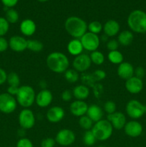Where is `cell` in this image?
<instances>
[{
  "label": "cell",
  "instance_id": "6da1fadb",
  "mask_svg": "<svg viewBox=\"0 0 146 147\" xmlns=\"http://www.w3.org/2000/svg\"><path fill=\"white\" fill-rule=\"evenodd\" d=\"M46 63L48 68L56 73H64L70 65L68 57L60 52H53L49 54Z\"/></svg>",
  "mask_w": 146,
  "mask_h": 147
},
{
  "label": "cell",
  "instance_id": "7a4b0ae2",
  "mask_svg": "<svg viewBox=\"0 0 146 147\" xmlns=\"http://www.w3.org/2000/svg\"><path fill=\"white\" fill-rule=\"evenodd\" d=\"M64 28L67 32L74 39H80L87 31V24L79 17L72 16L64 22Z\"/></svg>",
  "mask_w": 146,
  "mask_h": 147
},
{
  "label": "cell",
  "instance_id": "3957f363",
  "mask_svg": "<svg viewBox=\"0 0 146 147\" xmlns=\"http://www.w3.org/2000/svg\"><path fill=\"white\" fill-rule=\"evenodd\" d=\"M127 25L133 32L139 34L146 32V12L140 9L133 10L127 20Z\"/></svg>",
  "mask_w": 146,
  "mask_h": 147
},
{
  "label": "cell",
  "instance_id": "277c9868",
  "mask_svg": "<svg viewBox=\"0 0 146 147\" xmlns=\"http://www.w3.org/2000/svg\"><path fill=\"white\" fill-rule=\"evenodd\" d=\"M36 94L31 86L24 85L19 87L18 92L16 95L17 103L24 109H28L35 102Z\"/></svg>",
  "mask_w": 146,
  "mask_h": 147
},
{
  "label": "cell",
  "instance_id": "5b68a950",
  "mask_svg": "<svg viewBox=\"0 0 146 147\" xmlns=\"http://www.w3.org/2000/svg\"><path fill=\"white\" fill-rule=\"evenodd\" d=\"M91 130L94 134L96 139L101 142H104L110 139L113 133V127L107 119H102L96 122L93 125Z\"/></svg>",
  "mask_w": 146,
  "mask_h": 147
},
{
  "label": "cell",
  "instance_id": "8992f818",
  "mask_svg": "<svg viewBox=\"0 0 146 147\" xmlns=\"http://www.w3.org/2000/svg\"><path fill=\"white\" fill-rule=\"evenodd\" d=\"M126 113L133 119H138L145 114V106L135 99H132L127 102L125 108Z\"/></svg>",
  "mask_w": 146,
  "mask_h": 147
},
{
  "label": "cell",
  "instance_id": "52a82bcc",
  "mask_svg": "<svg viewBox=\"0 0 146 147\" xmlns=\"http://www.w3.org/2000/svg\"><path fill=\"white\" fill-rule=\"evenodd\" d=\"M17 102L15 98L8 93L0 94V111L6 114L13 113L16 110Z\"/></svg>",
  "mask_w": 146,
  "mask_h": 147
},
{
  "label": "cell",
  "instance_id": "ba28073f",
  "mask_svg": "<svg viewBox=\"0 0 146 147\" xmlns=\"http://www.w3.org/2000/svg\"><path fill=\"white\" fill-rule=\"evenodd\" d=\"M80 40L84 50L91 53L97 50V48L100 46V40L99 36L90 32H87Z\"/></svg>",
  "mask_w": 146,
  "mask_h": 147
},
{
  "label": "cell",
  "instance_id": "9c48e42d",
  "mask_svg": "<svg viewBox=\"0 0 146 147\" xmlns=\"http://www.w3.org/2000/svg\"><path fill=\"white\" fill-rule=\"evenodd\" d=\"M18 120L20 127L27 130L34 127L36 118L32 111L29 109H24L20 111Z\"/></svg>",
  "mask_w": 146,
  "mask_h": 147
},
{
  "label": "cell",
  "instance_id": "30bf717a",
  "mask_svg": "<svg viewBox=\"0 0 146 147\" xmlns=\"http://www.w3.org/2000/svg\"><path fill=\"white\" fill-rule=\"evenodd\" d=\"M75 134L72 130L63 129L59 131L55 136L56 143L62 146H68L72 144L75 141Z\"/></svg>",
  "mask_w": 146,
  "mask_h": 147
},
{
  "label": "cell",
  "instance_id": "8fae6325",
  "mask_svg": "<svg viewBox=\"0 0 146 147\" xmlns=\"http://www.w3.org/2000/svg\"><path fill=\"white\" fill-rule=\"evenodd\" d=\"M92 65L90 55L84 53L74 57L72 63L73 68L78 73H85Z\"/></svg>",
  "mask_w": 146,
  "mask_h": 147
},
{
  "label": "cell",
  "instance_id": "7c38bea8",
  "mask_svg": "<svg viewBox=\"0 0 146 147\" xmlns=\"http://www.w3.org/2000/svg\"><path fill=\"white\" fill-rule=\"evenodd\" d=\"M107 120L111 123L113 129H115L117 130L123 129L127 123L126 117L124 113L118 111H115L111 114H107Z\"/></svg>",
  "mask_w": 146,
  "mask_h": 147
},
{
  "label": "cell",
  "instance_id": "4fadbf2b",
  "mask_svg": "<svg viewBox=\"0 0 146 147\" xmlns=\"http://www.w3.org/2000/svg\"><path fill=\"white\" fill-rule=\"evenodd\" d=\"M9 47L16 53H21L27 49V40L21 36H12L9 40Z\"/></svg>",
  "mask_w": 146,
  "mask_h": 147
},
{
  "label": "cell",
  "instance_id": "5bb4252c",
  "mask_svg": "<svg viewBox=\"0 0 146 147\" xmlns=\"http://www.w3.org/2000/svg\"><path fill=\"white\" fill-rule=\"evenodd\" d=\"M124 131L126 135L132 138L140 136L143 133V126L137 121H130L126 123L124 126Z\"/></svg>",
  "mask_w": 146,
  "mask_h": 147
},
{
  "label": "cell",
  "instance_id": "9a60e30c",
  "mask_svg": "<svg viewBox=\"0 0 146 147\" xmlns=\"http://www.w3.org/2000/svg\"><path fill=\"white\" fill-rule=\"evenodd\" d=\"M52 99L53 96L52 92L47 89H43L36 95L35 103L39 107L45 108L51 104Z\"/></svg>",
  "mask_w": 146,
  "mask_h": 147
},
{
  "label": "cell",
  "instance_id": "2e32d148",
  "mask_svg": "<svg viewBox=\"0 0 146 147\" xmlns=\"http://www.w3.org/2000/svg\"><path fill=\"white\" fill-rule=\"evenodd\" d=\"M125 88L131 94H138L143 88V80L133 76L125 80Z\"/></svg>",
  "mask_w": 146,
  "mask_h": 147
},
{
  "label": "cell",
  "instance_id": "e0dca14e",
  "mask_svg": "<svg viewBox=\"0 0 146 147\" xmlns=\"http://www.w3.org/2000/svg\"><path fill=\"white\" fill-rule=\"evenodd\" d=\"M65 112L60 106H53L51 107L47 112L46 117L48 121L51 123H58L61 121L64 117Z\"/></svg>",
  "mask_w": 146,
  "mask_h": 147
},
{
  "label": "cell",
  "instance_id": "ac0fdd59",
  "mask_svg": "<svg viewBox=\"0 0 146 147\" xmlns=\"http://www.w3.org/2000/svg\"><path fill=\"white\" fill-rule=\"evenodd\" d=\"M135 68L132 64L128 62H123L118 65L117 73L119 77L123 80H127L134 76Z\"/></svg>",
  "mask_w": 146,
  "mask_h": 147
},
{
  "label": "cell",
  "instance_id": "d6986e66",
  "mask_svg": "<svg viewBox=\"0 0 146 147\" xmlns=\"http://www.w3.org/2000/svg\"><path fill=\"white\" fill-rule=\"evenodd\" d=\"M88 105L84 100H76L70 106V111L72 114L77 117H81L87 113Z\"/></svg>",
  "mask_w": 146,
  "mask_h": 147
},
{
  "label": "cell",
  "instance_id": "ffe728a7",
  "mask_svg": "<svg viewBox=\"0 0 146 147\" xmlns=\"http://www.w3.org/2000/svg\"><path fill=\"white\" fill-rule=\"evenodd\" d=\"M120 30V26L116 20H110L103 25V32L107 37H114L117 35Z\"/></svg>",
  "mask_w": 146,
  "mask_h": 147
},
{
  "label": "cell",
  "instance_id": "44dd1931",
  "mask_svg": "<svg viewBox=\"0 0 146 147\" xmlns=\"http://www.w3.org/2000/svg\"><path fill=\"white\" fill-rule=\"evenodd\" d=\"M20 32L24 35L27 37H30L35 33L37 30V25L32 20L26 19L21 22L19 25Z\"/></svg>",
  "mask_w": 146,
  "mask_h": 147
},
{
  "label": "cell",
  "instance_id": "7402d4cb",
  "mask_svg": "<svg viewBox=\"0 0 146 147\" xmlns=\"http://www.w3.org/2000/svg\"><path fill=\"white\" fill-rule=\"evenodd\" d=\"M86 115L93 122L96 123V122L102 120V118L103 116V111L100 106H97V105L93 104L88 106Z\"/></svg>",
  "mask_w": 146,
  "mask_h": 147
},
{
  "label": "cell",
  "instance_id": "603a6c76",
  "mask_svg": "<svg viewBox=\"0 0 146 147\" xmlns=\"http://www.w3.org/2000/svg\"><path fill=\"white\" fill-rule=\"evenodd\" d=\"M67 48L69 53L72 55L75 56V57L82 54L83 50H84L81 41L79 39H73V40H70L67 44Z\"/></svg>",
  "mask_w": 146,
  "mask_h": 147
},
{
  "label": "cell",
  "instance_id": "cb8c5ba5",
  "mask_svg": "<svg viewBox=\"0 0 146 147\" xmlns=\"http://www.w3.org/2000/svg\"><path fill=\"white\" fill-rule=\"evenodd\" d=\"M72 94L76 100H84L90 96V89H89V87L83 84L79 85L74 88L72 90Z\"/></svg>",
  "mask_w": 146,
  "mask_h": 147
},
{
  "label": "cell",
  "instance_id": "d4e9b609",
  "mask_svg": "<svg viewBox=\"0 0 146 147\" xmlns=\"http://www.w3.org/2000/svg\"><path fill=\"white\" fill-rule=\"evenodd\" d=\"M133 40H134V35L130 30H124L121 32L117 37V41L119 44L125 47L130 45L133 42Z\"/></svg>",
  "mask_w": 146,
  "mask_h": 147
},
{
  "label": "cell",
  "instance_id": "484cf974",
  "mask_svg": "<svg viewBox=\"0 0 146 147\" xmlns=\"http://www.w3.org/2000/svg\"><path fill=\"white\" fill-rule=\"evenodd\" d=\"M107 58L109 61L115 65H120L123 62H124V57L123 55L118 50H114V51H110L107 55Z\"/></svg>",
  "mask_w": 146,
  "mask_h": 147
},
{
  "label": "cell",
  "instance_id": "4316f807",
  "mask_svg": "<svg viewBox=\"0 0 146 147\" xmlns=\"http://www.w3.org/2000/svg\"><path fill=\"white\" fill-rule=\"evenodd\" d=\"M44 48V45L42 42L37 40H27V49L34 53H40Z\"/></svg>",
  "mask_w": 146,
  "mask_h": 147
},
{
  "label": "cell",
  "instance_id": "83f0119b",
  "mask_svg": "<svg viewBox=\"0 0 146 147\" xmlns=\"http://www.w3.org/2000/svg\"><path fill=\"white\" fill-rule=\"evenodd\" d=\"M64 78L67 82L70 83H74L79 80L80 78V76H79V73L77 70L73 69H67L65 72H64Z\"/></svg>",
  "mask_w": 146,
  "mask_h": 147
},
{
  "label": "cell",
  "instance_id": "f1b7e54d",
  "mask_svg": "<svg viewBox=\"0 0 146 147\" xmlns=\"http://www.w3.org/2000/svg\"><path fill=\"white\" fill-rule=\"evenodd\" d=\"M90 57L92 63H94V65H100L103 64V63L104 62V55L98 50L92 52L90 53Z\"/></svg>",
  "mask_w": 146,
  "mask_h": 147
},
{
  "label": "cell",
  "instance_id": "f546056e",
  "mask_svg": "<svg viewBox=\"0 0 146 147\" xmlns=\"http://www.w3.org/2000/svg\"><path fill=\"white\" fill-rule=\"evenodd\" d=\"M19 16L17 10L13 8L9 9L7 11H6L5 19L7 20L9 24H15L18 22Z\"/></svg>",
  "mask_w": 146,
  "mask_h": 147
},
{
  "label": "cell",
  "instance_id": "4dcf8cb0",
  "mask_svg": "<svg viewBox=\"0 0 146 147\" xmlns=\"http://www.w3.org/2000/svg\"><path fill=\"white\" fill-rule=\"evenodd\" d=\"M93 123L94 122L87 115L81 116V117H80V119H79V125H80V126L82 129H83L85 131L91 130L93 125H94Z\"/></svg>",
  "mask_w": 146,
  "mask_h": 147
},
{
  "label": "cell",
  "instance_id": "1f68e13d",
  "mask_svg": "<svg viewBox=\"0 0 146 147\" xmlns=\"http://www.w3.org/2000/svg\"><path fill=\"white\" fill-rule=\"evenodd\" d=\"M82 141H83V143L87 146H93V145L95 144L96 139L95 136H94V134L92 133V130H88V131H86L84 132V135H83V137H82Z\"/></svg>",
  "mask_w": 146,
  "mask_h": 147
},
{
  "label": "cell",
  "instance_id": "d6a6232c",
  "mask_svg": "<svg viewBox=\"0 0 146 147\" xmlns=\"http://www.w3.org/2000/svg\"><path fill=\"white\" fill-rule=\"evenodd\" d=\"M81 80L83 85L87 86V87L92 88L95 85V83H97L92 73H83L81 76Z\"/></svg>",
  "mask_w": 146,
  "mask_h": 147
},
{
  "label": "cell",
  "instance_id": "836d02e7",
  "mask_svg": "<svg viewBox=\"0 0 146 147\" xmlns=\"http://www.w3.org/2000/svg\"><path fill=\"white\" fill-rule=\"evenodd\" d=\"M102 30V24L98 21H92L90 24H87V30H89L90 32L93 33V34H100Z\"/></svg>",
  "mask_w": 146,
  "mask_h": 147
},
{
  "label": "cell",
  "instance_id": "e575fe53",
  "mask_svg": "<svg viewBox=\"0 0 146 147\" xmlns=\"http://www.w3.org/2000/svg\"><path fill=\"white\" fill-rule=\"evenodd\" d=\"M7 82L8 84L11 86H17L19 87L20 84V78L19 76H18L15 72H11L9 74H7Z\"/></svg>",
  "mask_w": 146,
  "mask_h": 147
},
{
  "label": "cell",
  "instance_id": "d590c367",
  "mask_svg": "<svg viewBox=\"0 0 146 147\" xmlns=\"http://www.w3.org/2000/svg\"><path fill=\"white\" fill-rule=\"evenodd\" d=\"M9 30V23L5 17H0V37H4Z\"/></svg>",
  "mask_w": 146,
  "mask_h": 147
},
{
  "label": "cell",
  "instance_id": "8d00e7d4",
  "mask_svg": "<svg viewBox=\"0 0 146 147\" xmlns=\"http://www.w3.org/2000/svg\"><path fill=\"white\" fill-rule=\"evenodd\" d=\"M116 106L115 103L113 100H107L104 104V110L107 114H111V113H115L116 111Z\"/></svg>",
  "mask_w": 146,
  "mask_h": 147
},
{
  "label": "cell",
  "instance_id": "74e56055",
  "mask_svg": "<svg viewBox=\"0 0 146 147\" xmlns=\"http://www.w3.org/2000/svg\"><path fill=\"white\" fill-rule=\"evenodd\" d=\"M92 74V76L95 80L96 83L104 80L106 78V73L102 70H96Z\"/></svg>",
  "mask_w": 146,
  "mask_h": 147
},
{
  "label": "cell",
  "instance_id": "f35d334b",
  "mask_svg": "<svg viewBox=\"0 0 146 147\" xmlns=\"http://www.w3.org/2000/svg\"><path fill=\"white\" fill-rule=\"evenodd\" d=\"M16 147H34L31 140L27 138H21L17 142Z\"/></svg>",
  "mask_w": 146,
  "mask_h": 147
},
{
  "label": "cell",
  "instance_id": "ab89813d",
  "mask_svg": "<svg viewBox=\"0 0 146 147\" xmlns=\"http://www.w3.org/2000/svg\"><path fill=\"white\" fill-rule=\"evenodd\" d=\"M119 42L117 40H115V39H112L110 40L107 42V48L110 51H114V50H117V48L119 47Z\"/></svg>",
  "mask_w": 146,
  "mask_h": 147
},
{
  "label": "cell",
  "instance_id": "60d3db41",
  "mask_svg": "<svg viewBox=\"0 0 146 147\" xmlns=\"http://www.w3.org/2000/svg\"><path fill=\"white\" fill-rule=\"evenodd\" d=\"M55 144V139L52 138H46L42 141L41 147H54Z\"/></svg>",
  "mask_w": 146,
  "mask_h": 147
},
{
  "label": "cell",
  "instance_id": "b9f144b4",
  "mask_svg": "<svg viewBox=\"0 0 146 147\" xmlns=\"http://www.w3.org/2000/svg\"><path fill=\"white\" fill-rule=\"evenodd\" d=\"M72 92L70 90H64L61 94L62 99L65 102L70 101L72 100Z\"/></svg>",
  "mask_w": 146,
  "mask_h": 147
},
{
  "label": "cell",
  "instance_id": "7bdbcfd3",
  "mask_svg": "<svg viewBox=\"0 0 146 147\" xmlns=\"http://www.w3.org/2000/svg\"><path fill=\"white\" fill-rule=\"evenodd\" d=\"M93 90H94V94L96 98H100L103 92V87L102 85L99 83H95L94 86L92 87Z\"/></svg>",
  "mask_w": 146,
  "mask_h": 147
},
{
  "label": "cell",
  "instance_id": "ee69618b",
  "mask_svg": "<svg viewBox=\"0 0 146 147\" xmlns=\"http://www.w3.org/2000/svg\"><path fill=\"white\" fill-rule=\"evenodd\" d=\"M145 75V70L144 67H142V66H138L135 69L134 76L135 77L142 79L144 77Z\"/></svg>",
  "mask_w": 146,
  "mask_h": 147
},
{
  "label": "cell",
  "instance_id": "f6af8a7d",
  "mask_svg": "<svg viewBox=\"0 0 146 147\" xmlns=\"http://www.w3.org/2000/svg\"><path fill=\"white\" fill-rule=\"evenodd\" d=\"M9 41L4 37H0V53H4L8 49Z\"/></svg>",
  "mask_w": 146,
  "mask_h": 147
},
{
  "label": "cell",
  "instance_id": "bcb514c9",
  "mask_svg": "<svg viewBox=\"0 0 146 147\" xmlns=\"http://www.w3.org/2000/svg\"><path fill=\"white\" fill-rule=\"evenodd\" d=\"M18 1L19 0H1V1L4 4V7H7L9 9L12 8L14 6L17 5Z\"/></svg>",
  "mask_w": 146,
  "mask_h": 147
},
{
  "label": "cell",
  "instance_id": "7dc6e473",
  "mask_svg": "<svg viewBox=\"0 0 146 147\" xmlns=\"http://www.w3.org/2000/svg\"><path fill=\"white\" fill-rule=\"evenodd\" d=\"M7 73H6L5 70L0 67V86L4 84L5 82H7Z\"/></svg>",
  "mask_w": 146,
  "mask_h": 147
},
{
  "label": "cell",
  "instance_id": "c3c4849f",
  "mask_svg": "<svg viewBox=\"0 0 146 147\" xmlns=\"http://www.w3.org/2000/svg\"><path fill=\"white\" fill-rule=\"evenodd\" d=\"M19 87H17V86H9L7 88V93L9 94H10L11 96H16L17 94V92H18Z\"/></svg>",
  "mask_w": 146,
  "mask_h": 147
},
{
  "label": "cell",
  "instance_id": "681fc988",
  "mask_svg": "<svg viewBox=\"0 0 146 147\" xmlns=\"http://www.w3.org/2000/svg\"><path fill=\"white\" fill-rule=\"evenodd\" d=\"M39 84H40L42 90H43V89H47L46 88H47V82H46L44 80H42L40 82V83H39Z\"/></svg>",
  "mask_w": 146,
  "mask_h": 147
},
{
  "label": "cell",
  "instance_id": "f907efd6",
  "mask_svg": "<svg viewBox=\"0 0 146 147\" xmlns=\"http://www.w3.org/2000/svg\"><path fill=\"white\" fill-rule=\"evenodd\" d=\"M40 2H46V1H48L49 0H37Z\"/></svg>",
  "mask_w": 146,
  "mask_h": 147
},
{
  "label": "cell",
  "instance_id": "816d5d0a",
  "mask_svg": "<svg viewBox=\"0 0 146 147\" xmlns=\"http://www.w3.org/2000/svg\"><path fill=\"white\" fill-rule=\"evenodd\" d=\"M145 113H146V105L145 106Z\"/></svg>",
  "mask_w": 146,
  "mask_h": 147
},
{
  "label": "cell",
  "instance_id": "f5cc1de1",
  "mask_svg": "<svg viewBox=\"0 0 146 147\" xmlns=\"http://www.w3.org/2000/svg\"><path fill=\"white\" fill-rule=\"evenodd\" d=\"M97 147H106L105 146H103V145H100V146H98Z\"/></svg>",
  "mask_w": 146,
  "mask_h": 147
}]
</instances>
